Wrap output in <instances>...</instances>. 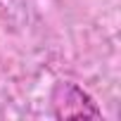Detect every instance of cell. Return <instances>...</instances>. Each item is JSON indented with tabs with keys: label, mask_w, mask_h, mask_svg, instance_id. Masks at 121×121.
<instances>
[{
	"label": "cell",
	"mask_w": 121,
	"mask_h": 121,
	"mask_svg": "<svg viewBox=\"0 0 121 121\" xmlns=\"http://www.w3.org/2000/svg\"><path fill=\"white\" fill-rule=\"evenodd\" d=\"M55 116L57 119H97L100 109L76 83H62L55 95Z\"/></svg>",
	"instance_id": "6da1fadb"
}]
</instances>
